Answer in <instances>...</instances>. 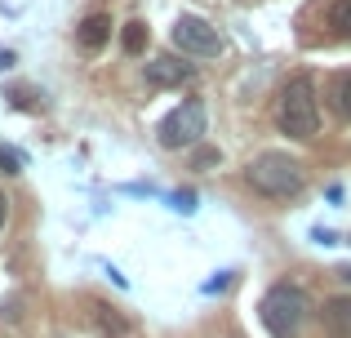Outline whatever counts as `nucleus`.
Segmentation results:
<instances>
[{
  "label": "nucleus",
  "instance_id": "obj_1",
  "mask_svg": "<svg viewBox=\"0 0 351 338\" xmlns=\"http://www.w3.org/2000/svg\"><path fill=\"white\" fill-rule=\"evenodd\" d=\"M276 121L289 138H311L320 134V103H316V89H311L307 76H293L289 85L280 89V107H276Z\"/></svg>",
  "mask_w": 351,
  "mask_h": 338
},
{
  "label": "nucleus",
  "instance_id": "obj_2",
  "mask_svg": "<svg viewBox=\"0 0 351 338\" xmlns=\"http://www.w3.org/2000/svg\"><path fill=\"white\" fill-rule=\"evenodd\" d=\"M249 182H254V191H263L271 200H289L302 191V165L285 152H263L249 165Z\"/></svg>",
  "mask_w": 351,
  "mask_h": 338
},
{
  "label": "nucleus",
  "instance_id": "obj_3",
  "mask_svg": "<svg viewBox=\"0 0 351 338\" xmlns=\"http://www.w3.org/2000/svg\"><path fill=\"white\" fill-rule=\"evenodd\" d=\"M263 325L271 338H293L302 330V321H307V294H302L298 285H271L263 294Z\"/></svg>",
  "mask_w": 351,
  "mask_h": 338
},
{
  "label": "nucleus",
  "instance_id": "obj_4",
  "mask_svg": "<svg viewBox=\"0 0 351 338\" xmlns=\"http://www.w3.org/2000/svg\"><path fill=\"white\" fill-rule=\"evenodd\" d=\"M205 125H209L205 103H200V98H187V103H178L156 125V138H160L165 152H182V147H196V143L205 138Z\"/></svg>",
  "mask_w": 351,
  "mask_h": 338
},
{
  "label": "nucleus",
  "instance_id": "obj_5",
  "mask_svg": "<svg viewBox=\"0 0 351 338\" xmlns=\"http://www.w3.org/2000/svg\"><path fill=\"white\" fill-rule=\"evenodd\" d=\"M173 45H178L182 53H191V58H218V53H223L218 27L205 23V18H196V14H182L178 23H173Z\"/></svg>",
  "mask_w": 351,
  "mask_h": 338
},
{
  "label": "nucleus",
  "instance_id": "obj_6",
  "mask_svg": "<svg viewBox=\"0 0 351 338\" xmlns=\"http://www.w3.org/2000/svg\"><path fill=\"white\" fill-rule=\"evenodd\" d=\"M191 76H196L191 62H178V58H152L147 62V85H156V89L182 85V80H191Z\"/></svg>",
  "mask_w": 351,
  "mask_h": 338
},
{
  "label": "nucleus",
  "instance_id": "obj_7",
  "mask_svg": "<svg viewBox=\"0 0 351 338\" xmlns=\"http://www.w3.org/2000/svg\"><path fill=\"white\" fill-rule=\"evenodd\" d=\"M107 40H112V18H107V14H89L85 23L76 27V45L85 53H98Z\"/></svg>",
  "mask_w": 351,
  "mask_h": 338
},
{
  "label": "nucleus",
  "instance_id": "obj_8",
  "mask_svg": "<svg viewBox=\"0 0 351 338\" xmlns=\"http://www.w3.org/2000/svg\"><path fill=\"white\" fill-rule=\"evenodd\" d=\"M320 316H325V330L334 338H351V298H329Z\"/></svg>",
  "mask_w": 351,
  "mask_h": 338
},
{
  "label": "nucleus",
  "instance_id": "obj_9",
  "mask_svg": "<svg viewBox=\"0 0 351 338\" xmlns=\"http://www.w3.org/2000/svg\"><path fill=\"white\" fill-rule=\"evenodd\" d=\"M329 103H334V112L343 116V121H351V71L334 76V85H329Z\"/></svg>",
  "mask_w": 351,
  "mask_h": 338
},
{
  "label": "nucleus",
  "instance_id": "obj_10",
  "mask_svg": "<svg viewBox=\"0 0 351 338\" xmlns=\"http://www.w3.org/2000/svg\"><path fill=\"white\" fill-rule=\"evenodd\" d=\"M94 321H98V330H103L107 338H129V325L120 321V316L112 312V307H103V303H94Z\"/></svg>",
  "mask_w": 351,
  "mask_h": 338
},
{
  "label": "nucleus",
  "instance_id": "obj_11",
  "mask_svg": "<svg viewBox=\"0 0 351 338\" xmlns=\"http://www.w3.org/2000/svg\"><path fill=\"white\" fill-rule=\"evenodd\" d=\"M120 45H125V53H143V49H147V27H143V23H125Z\"/></svg>",
  "mask_w": 351,
  "mask_h": 338
},
{
  "label": "nucleus",
  "instance_id": "obj_12",
  "mask_svg": "<svg viewBox=\"0 0 351 338\" xmlns=\"http://www.w3.org/2000/svg\"><path fill=\"white\" fill-rule=\"evenodd\" d=\"M329 23H334L338 36H351V0H334V9H329Z\"/></svg>",
  "mask_w": 351,
  "mask_h": 338
},
{
  "label": "nucleus",
  "instance_id": "obj_13",
  "mask_svg": "<svg viewBox=\"0 0 351 338\" xmlns=\"http://www.w3.org/2000/svg\"><path fill=\"white\" fill-rule=\"evenodd\" d=\"M173 209H182V214H191V209H196V196H191V191H178V196H173Z\"/></svg>",
  "mask_w": 351,
  "mask_h": 338
},
{
  "label": "nucleus",
  "instance_id": "obj_14",
  "mask_svg": "<svg viewBox=\"0 0 351 338\" xmlns=\"http://www.w3.org/2000/svg\"><path fill=\"white\" fill-rule=\"evenodd\" d=\"M0 165H5L9 173H18V156H14V152H5V147H0Z\"/></svg>",
  "mask_w": 351,
  "mask_h": 338
},
{
  "label": "nucleus",
  "instance_id": "obj_15",
  "mask_svg": "<svg viewBox=\"0 0 351 338\" xmlns=\"http://www.w3.org/2000/svg\"><path fill=\"white\" fill-rule=\"evenodd\" d=\"M5 67H14V53H9V49H0V71H5Z\"/></svg>",
  "mask_w": 351,
  "mask_h": 338
},
{
  "label": "nucleus",
  "instance_id": "obj_16",
  "mask_svg": "<svg viewBox=\"0 0 351 338\" xmlns=\"http://www.w3.org/2000/svg\"><path fill=\"white\" fill-rule=\"evenodd\" d=\"M5 218H9V200H5V191H0V227H5Z\"/></svg>",
  "mask_w": 351,
  "mask_h": 338
},
{
  "label": "nucleus",
  "instance_id": "obj_17",
  "mask_svg": "<svg viewBox=\"0 0 351 338\" xmlns=\"http://www.w3.org/2000/svg\"><path fill=\"white\" fill-rule=\"evenodd\" d=\"M343 276H347V280H351V267H347V271H343Z\"/></svg>",
  "mask_w": 351,
  "mask_h": 338
},
{
  "label": "nucleus",
  "instance_id": "obj_18",
  "mask_svg": "<svg viewBox=\"0 0 351 338\" xmlns=\"http://www.w3.org/2000/svg\"><path fill=\"white\" fill-rule=\"evenodd\" d=\"M232 338H240V334H232Z\"/></svg>",
  "mask_w": 351,
  "mask_h": 338
}]
</instances>
